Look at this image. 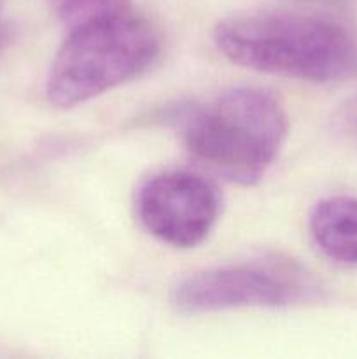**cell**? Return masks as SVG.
Returning a JSON list of instances; mask_svg holds the SVG:
<instances>
[{
  "mask_svg": "<svg viewBox=\"0 0 357 359\" xmlns=\"http://www.w3.org/2000/svg\"><path fill=\"white\" fill-rule=\"evenodd\" d=\"M214 41L244 69L312 83L343 79L357 62L356 44L342 25L308 14H237L217 25Z\"/></svg>",
  "mask_w": 357,
  "mask_h": 359,
  "instance_id": "obj_1",
  "label": "cell"
},
{
  "mask_svg": "<svg viewBox=\"0 0 357 359\" xmlns=\"http://www.w3.org/2000/svg\"><path fill=\"white\" fill-rule=\"evenodd\" d=\"M182 140L196 161L237 184H254L268 172L287 135L280 102L261 88H233L188 109Z\"/></svg>",
  "mask_w": 357,
  "mask_h": 359,
  "instance_id": "obj_2",
  "label": "cell"
},
{
  "mask_svg": "<svg viewBox=\"0 0 357 359\" xmlns=\"http://www.w3.org/2000/svg\"><path fill=\"white\" fill-rule=\"evenodd\" d=\"M160 55V35L132 4L66 28L46 81L49 102L70 109L146 72Z\"/></svg>",
  "mask_w": 357,
  "mask_h": 359,
  "instance_id": "obj_3",
  "label": "cell"
},
{
  "mask_svg": "<svg viewBox=\"0 0 357 359\" xmlns=\"http://www.w3.org/2000/svg\"><path fill=\"white\" fill-rule=\"evenodd\" d=\"M220 210L216 186L189 170L153 175L136 193V214L146 230L178 249L202 244L212 231Z\"/></svg>",
  "mask_w": 357,
  "mask_h": 359,
  "instance_id": "obj_4",
  "label": "cell"
},
{
  "mask_svg": "<svg viewBox=\"0 0 357 359\" xmlns=\"http://www.w3.org/2000/svg\"><path fill=\"white\" fill-rule=\"evenodd\" d=\"M300 286L272 266L230 265L202 270L172 290V304L182 314H210L245 307H280L300 293Z\"/></svg>",
  "mask_w": 357,
  "mask_h": 359,
  "instance_id": "obj_5",
  "label": "cell"
},
{
  "mask_svg": "<svg viewBox=\"0 0 357 359\" xmlns=\"http://www.w3.org/2000/svg\"><path fill=\"white\" fill-rule=\"evenodd\" d=\"M310 233L329 259L357 265V198L329 196L310 214Z\"/></svg>",
  "mask_w": 357,
  "mask_h": 359,
  "instance_id": "obj_6",
  "label": "cell"
},
{
  "mask_svg": "<svg viewBox=\"0 0 357 359\" xmlns=\"http://www.w3.org/2000/svg\"><path fill=\"white\" fill-rule=\"evenodd\" d=\"M49 2L65 28H72L91 18L130 6V0H49Z\"/></svg>",
  "mask_w": 357,
  "mask_h": 359,
  "instance_id": "obj_7",
  "label": "cell"
},
{
  "mask_svg": "<svg viewBox=\"0 0 357 359\" xmlns=\"http://www.w3.org/2000/svg\"><path fill=\"white\" fill-rule=\"evenodd\" d=\"M338 123L343 133L357 144V95L346 100L345 105L340 109Z\"/></svg>",
  "mask_w": 357,
  "mask_h": 359,
  "instance_id": "obj_8",
  "label": "cell"
},
{
  "mask_svg": "<svg viewBox=\"0 0 357 359\" xmlns=\"http://www.w3.org/2000/svg\"><path fill=\"white\" fill-rule=\"evenodd\" d=\"M0 37H2V4H0Z\"/></svg>",
  "mask_w": 357,
  "mask_h": 359,
  "instance_id": "obj_9",
  "label": "cell"
},
{
  "mask_svg": "<svg viewBox=\"0 0 357 359\" xmlns=\"http://www.w3.org/2000/svg\"><path fill=\"white\" fill-rule=\"evenodd\" d=\"M0 39H2V37H0Z\"/></svg>",
  "mask_w": 357,
  "mask_h": 359,
  "instance_id": "obj_10",
  "label": "cell"
}]
</instances>
